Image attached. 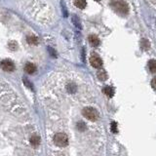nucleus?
I'll list each match as a JSON object with an SVG mask.
<instances>
[{"instance_id":"obj_19","label":"nucleus","mask_w":156,"mask_h":156,"mask_svg":"<svg viewBox=\"0 0 156 156\" xmlns=\"http://www.w3.org/2000/svg\"><path fill=\"white\" fill-rule=\"evenodd\" d=\"M151 86H152V88L156 90V77H154L152 79V81H151Z\"/></svg>"},{"instance_id":"obj_17","label":"nucleus","mask_w":156,"mask_h":156,"mask_svg":"<svg viewBox=\"0 0 156 156\" xmlns=\"http://www.w3.org/2000/svg\"><path fill=\"white\" fill-rule=\"evenodd\" d=\"M9 48H10L11 50H17L18 48L17 43H16L15 41H11V42L9 43Z\"/></svg>"},{"instance_id":"obj_6","label":"nucleus","mask_w":156,"mask_h":156,"mask_svg":"<svg viewBox=\"0 0 156 156\" xmlns=\"http://www.w3.org/2000/svg\"><path fill=\"white\" fill-rule=\"evenodd\" d=\"M88 40H89V42H90V44L92 46H94V47H98V46L100 45V39H98V36L94 35V34H92V35L89 36Z\"/></svg>"},{"instance_id":"obj_16","label":"nucleus","mask_w":156,"mask_h":156,"mask_svg":"<svg viewBox=\"0 0 156 156\" xmlns=\"http://www.w3.org/2000/svg\"><path fill=\"white\" fill-rule=\"evenodd\" d=\"M141 47H143L144 50H147L148 48H149V42H148L146 39H143V40H141Z\"/></svg>"},{"instance_id":"obj_9","label":"nucleus","mask_w":156,"mask_h":156,"mask_svg":"<svg viewBox=\"0 0 156 156\" xmlns=\"http://www.w3.org/2000/svg\"><path fill=\"white\" fill-rule=\"evenodd\" d=\"M74 5L79 9H84L87 6L86 0H74Z\"/></svg>"},{"instance_id":"obj_1","label":"nucleus","mask_w":156,"mask_h":156,"mask_svg":"<svg viewBox=\"0 0 156 156\" xmlns=\"http://www.w3.org/2000/svg\"><path fill=\"white\" fill-rule=\"evenodd\" d=\"M110 7L116 13L125 16L129 13V6L124 0H112L110 2Z\"/></svg>"},{"instance_id":"obj_7","label":"nucleus","mask_w":156,"mask_h":156,"mask_svg":"<svg viewBox=\"0 0 156 156\" xmlns=\"http://www.w3.org/2000/svg\"><path fill=\"white\" fill-rule=\"evenodd\" d=\"M24 71L28 74H33L34 72L36 71V66L35 65L31 63H27L26 65H24Z\"/></svg>"},{"instance_id":"obj_11","label":"nucleus","mask_w":156,"mask_h":156,"mask_svg":"<svg viewBox=\"0 0 156 156\" xmlns=\"http://www.w3.org/2000/svg\"><path fill=\"white\" fill-rule=\"evenodd\" d=\"M148 68H149L151 73H156V61L155 59H150L148 61Z\"/></svg>"},{"instance_id":"obj_20","label":"nucleus","mask_w":156,"mask_h":156,"mask_svg":"<svg viewBox=\"0 0 156 156\" xmlns=\"http://www.w3.org/2000/svg\"><path fill=\"white\" fill-rule=\"evenodd\" d=\"M24 84H26V86L29 87V88H30V89H32V85L30 84V82H29V81H27V80L26 79V78H24Z\"/></svg>"},{"instance_id":"obj_10","label":"nucleus","mask_w":156,"mask_h":156,"mask_svg":"<svg viewBox=\"0 0 156 156\" xmlns=\"http://www.w3.org/2000/svg\"><path fill=\"white\" fill-rule=\"evenodd\" d=\"M26 41L28 44H31V45H37L38 44V38L34 35H29L27 36L26 38Z\"/></svg>"},{"instance_id":"obj_3","label":"nucleus","mask_w":156,"mask_h":156,"mask_svg":"<svg viewBox=\"0 0 156 156\" xmlns=\"http://www.w3.org/2000/svg\"><path fill=\"white\" fill-rule=\"evenodd\" d=\"M82 113L88 120L91 121H96L98 118V112L94 107H85Z\"/></svg>"},{"instance_id":"obj_4","label":"nucleus","mask_w":156,"mask_h":156,"mask_svg":"<svg viewBox=\"0 0 156 156\" xmlns=\"http://www.w3.org/2000/svg\"><path fill=\"white\" fill-rule=\"evenodd\" d=\"M0 65H1L2 69L7 72H12L15 70V65L11 59H4V61H1Z\"/></svg>"},{"instance_id":"obj_8","label":"nucleus","mask_w":156,"mask_h":156,"mask_svg":"<svg viewBox=\"0 0 156 156\" xmlns=\"http://www.w3.org/2000/svg\"><path fill=\"white\" fill-rule=\"evenodd\" d=\"M102 91H104V93L109 98H112L114 96V89L110 86H105Z\"/></svg>"},{"instance_id":"obj_13","label":"nucleus","mask_w":156,"mask_h":156,"mask_svg":"<svg viewBox=\"0 0 156 156\" xmlns=\"http://www.w3.org/2000/svg\"><path fill=\"white\" fill-rule=\"evenodd\" d=\"M97 75H98V78L100 80V81H105V80L107 79V73L102 69L100 70Z\"/></svg>"},{"instance_id":"obj_15","label":"nucleus","mask_w":156,"mask_h":156,"mask_svg":"<svg viewBox=\"0 0 156 156\" xmlns=\"http://www.w3.org/2000/svg\"><path fill=\"white\" fill-rule=\"evenodd\" d=\"M76 127H77V129L80 131V132H83V131L86 130V124H85L84 122H82V121H79V122L77 123V125H76Z\"/></svg>"},{"instance_id":"obj_14","label":"nucleus","mask_w":156,"mask_h":156,"mask_svg":"<svg viewBox=\"0 0 156 156\" xmlns=\"http://www.w3.org/2000/svg\"><path fill=\"white\" fill-rule=\"evenodd\" d=\"M66 89L69 93H75L76 92V85L74 83H68L66 86Z\"/></svg>"},{"instance_id":"obj_12","label":"nucleus","mask_w":156,"mask_h":156,"mask_svg":"<svg viewBox=\"0 0 156 156\" xmlns=\"http://www.w3.org/2000/svg\"><path fill=\"white\" fill-rule=\"evenodd\" d=\"M30 143L32 144L33 146H38L40 144V137L36 135H33L32 137H30Z\"/></svg>"},{"instance_id":"obj_18","label":"nucleus","mask_w":156,"mask_h":156,"mask_svg":"<svg viewBox=\"0 0 156 156\" xmlns=\"http://www.w3.org/2000/svg\"><path fill=\"white\" fill-rule=\"evenodd\" d=\"M110 127H111V132L112 133H114V134H115V133L118 132V129H117V123L116 122H112Z\"/></svg>"},{"instance_id":"obj_2","label":"nucleus","mask_w":156,"mask_h":156,"mask_svg":"<svg viewBox=\"0 0 156 156\" xmlns=\"http://www.w3.org/2000/svg\"><path fill=\"white\" fill-rule=\"evenodd\" d=\"M54 143L56 145L65 147L68 143V137L65 133H58L54 136Z\"/></svg>"},{"instance_id":"obj_5","label":"nucleus","mask_w":156,"mask_h":156,"mask_svg":"<svg viewBox=\"0 0 156 156\" xmlns=\"http://www.w3.org/2000/svg\"><path fill=\"white\" fill-rule=\"evenodd\" d=\"M90 63L92 66L95 68H100L102 65V59L98 57V55L97 54H93L90 58Z\"/></svg>"},{"instance_id":"obj_21","label":"nucleus","mask_w":156,"mask_h":156,"mask_svg":"<svg viewBox=\"0 0 156 156\" xmlns=\"http://www.w3.org/2000/svg\"><path fill=\"white\" fill-rule=\"evenodd\" d=\"M95 1H98H98H100V0H95Z\"/></svg>"}]
</instances>
